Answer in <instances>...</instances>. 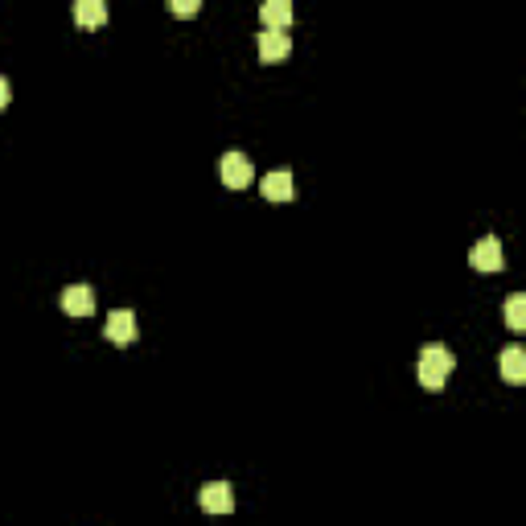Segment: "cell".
I'll return each mask as SVG.
<instances>
[{"label":"cell","mask_w":526,"mask_h":526,"mask_svg":"<svg viewBox=\"0 0 526 526\" xmlns=\"http://www.w3.org/2000/svg\"><path fill=\"white\" fill-rule=\"evenodd\" d=\"M169 9L177 12V17H198V12H202V0H169Z\"/></svg>","instance_id":"13"},{"label":"cell","mask_w":526,"mask_h":526,"mask_svg":"<svg viewBox=\"0 0 526 526\" xmlns=\"http://www.w3.org/2000/svg\"><path fill=\"white\" fill-rule=\"evenodd\" d=\"M452 349L448 346H424L420 349V387H428V391H440L448 382V374H452Z\"/></svg>","instance_id":"1"},{"label":"cell","mask_w":526,"mask_h":526,"mask_svg":"<svg viewBox=\"0 0 526 526\" xmlns=\"http://www.w3.org/2000/svg\"><path fill=\"white\" fill-rule=\"evenodd\" d=\"M259 190H263V198H268V202H292V198H296V181H292V173L276 169V173H268V177H263V185H259Z\"/></svg>","instance_id":"9"},{"label":"cell","mask_w":526,"mask_h":526,"mask_svg":"<svg viewBox=\"0 0 526 526\" xmlns=\"http://www.w3.org/2000/svg\"><path fill=\"white\" fill-rule=\"evenodd\" d=\"M469 263L477 271H502L506 263H502V243H498V239H482V243L473 247V255H469Z\"/></svg>","instance_id":"7"},{"label":"cell","mask_w":526,"mask_h":526,"mask_svg":"<svg viewBox=\"0 0 526 526\" xmlns=\"http://www.w3.org/2000/svg\"><path fill=\"white\" fill-rule=\"evenodd\" d=\"M292 54V37L284 29H263L259 34V58L263 62H284Z\"/></svg>","instance_id":"6"},{"label":"cell","mask_w":526,"mask_h":526,"mask_svg":"<svg viewBox=\"0 0 526 526\" xmlns=\"http://www.w3.org/2000/svg\"><path fill=\"white\" fill-rule=\"evenodd\" d=\"M75 21L82 29H103L107 25V0H75Z\"/></svg>","instance_id":"10"},{"label":"cell","mask_w":526,"mask_h":526,"mask_svg":"<svg viewBox=\"0 0 526 526\" xmlns=\"http://www.w3.org/2000/svg\"><path fill=\"white\" fill-rule=\"evenodd\" d=\"M506 325H510V334H526V296L514 292L510 301H506Z\"/></svg>","instance_id":"12"},{"label":"cell","mask_w":526,"mask_h":526,"mask_svg":"<svg viewBox=\"0 0 526 526\" xmlns=\"http://www.w3.org/2000/svg\"><path fill=\"white\" fill-rule=\"evenodd\" d=\"M107 342H115V346H132L136 337H140V329H136V313L132 309H115L112 317H107Z\"/></svg>","instance_id":"4"},{"label":"cell","mask_w":526,"mask_h":526,"mask_svg":"<svg viewBox=\"0 0 526 526\" xmlns=\"http://www.w3.org/2000/svg\"><path fill=\"white\" fill-rule=\"evenodd\" d=\"M502 379L510 382V387H518V382H526V354L518 346L502 349Z\"/></svg>","instance_id":"11"},{"label":"cell","mask_w":526,"mask_h":526,"mask_svg":"<svg viewBox=\"0 0 526 526\" xmlns=\"http://www.w3.org/2000/svg\"><path fill=\"white\" fill-rule=\"evenodd\" d=\"M218 173H223L226 190H247L251 177H255V169H251V161H247L243 153H226V157L218 161Z\"/></svg>","instance_id":"2"},{"label":"cell","mask_w":526,"mask_h":526,"mask_svg":"<svg viewBox=\"0 0 526 526\" xmlns=\"http://www.w3.org/2000/svg\"><path fill=\"white\" fill-rule=\"evenodd\" d=\"M58 304H62V313L67 317H90L95 313V292H90L87 284H70Z\"/></svg>","instance_id":"5"},{"label":"cell","mask_w":526,"mask_h":526,"mask_svg":"<svg viewBox=\"0 0 526 526\" xmlns=\"http://www.w3.org/2000/svg\"><path fill=\"white\" fill-rule=\"evenodd\" d=\"M259 21H263V29H288L296 21V9H292V0H263Z\"/></svg>","instance_id":"8"},{"label":"cell","mask_w":526,"mask_h":526,"mask_svg":"<svg viewBox=\"0 0 526 526\" xmlns=\"http://www.w3.org/2000/svg\"><path fill=\"white\" fill-rule=\"evenodd\" d=\"M12 103V87H9V79H4V75H0V112H4V107H9Z\"/></svg>","instance_id":"14"},{"label":"cell","mask_w":526,"mask_h":526,"mask_svg":"<svg viewBox=\"0 0 526 526\" xmlns=\"http://www.w3.org/2000/svg\"><path fill=\"white\" fill-rule=\"evenodd\" d=\"M198 506H202L206 514H231V510H235V490L226 482H210L198 493Z\"/></svg>","instance_id":"3"}]
</instances>
